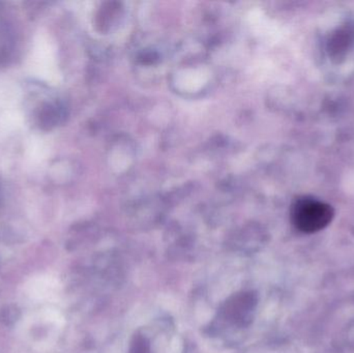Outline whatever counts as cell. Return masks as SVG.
I'll list each match as a JSON object with an SVG mask.
<instances>
[{"label":"cell","mask_w":354,"mask_h":353,"mask_svg":"<svg viewBox=\"0 0 354 353\" xmlns=\"http://www.w3.org/2000/svg\"><path fill=\"white\" fill-rule=\"evenodd\" d=\"M335 211L330 204L310 197L297 199L291 209V220L297 230L315 233L330 225Z\"/></svg>","instance_id":"obj_1"},{"label":"cell","mask_w":354,"mask_h":353,"mask_svg":"<svg viewBox=\"0 0 354 353\" xmlns=\"http://www.w3.org/2000/svg\"><path fill=\"white\" fill-rule=\"evenodd\" d=\"M351 43L353 37L351 31L340 30L330 41V52H332L333 55L340 56L341 54L345 53Z\"/></svg>","instance_id":"obj_2"}]
</instances>
